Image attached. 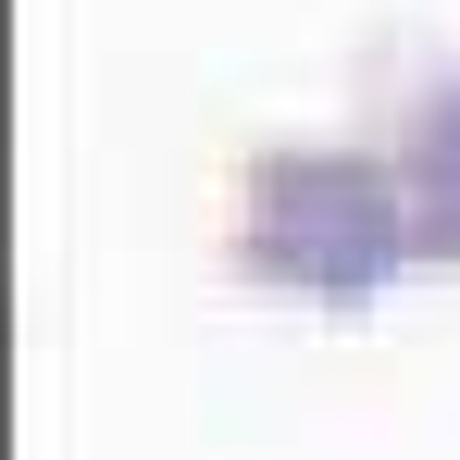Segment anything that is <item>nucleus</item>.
<instances>
[{
    "label": "nucleus",
    "instance_id": "obj_1",
    "mask_svg": "<svg viewBox=\"0 0 460 460\" xmlns=\"http://www.w3.org/2000/svg\"><path fill=\"white\" fill-rule=\"evenodd\" d=\"M411 261V187L374 150H261L236 199V274L299 299H374Z\"/></svg>",
    "mask_w": 460,
    "mask_h": 460
},
{
    "label": "nucleus",
    "instance_id": "obj_2",
    "mask_svg": "<svg viewBox=\"0 0 460 460\" xmlns=\"http://www.w3.org/2000/svg\"><path fill=\"white\" fill-rule=\"evenodd\" d=\"M398 187H411V249H423V261H460V75L411 100Z\"/></svg>",
    "mask_w": 460,
    "mask_h": 460
}]
</instances>
